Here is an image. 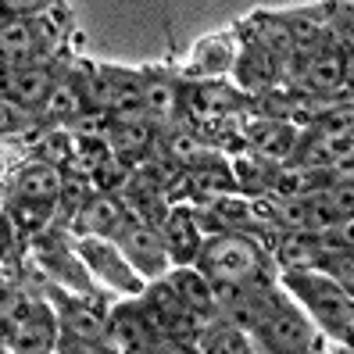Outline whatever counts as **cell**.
Returning a JSON list of instances; mask_svg holds the SVG:
<instances>
[{
    "mask_svg": "<svg viewBox=\"0 0 354 354\" xmlns=\"http://www.w3.org/2000/svg\"><path fill=\"white\" fill-rule=\"evenodd\" d=\"M279 283L311 315V322L319 326L322 337L351 347V340H354V294H347L322 268H283Z\"/></svg>",
    "mask_w": 354,
    "mask_h": 354,
    "instance_id": "obj_1",
    "label": "cell"
},
{
    "mask_svg": "<svg viewBox=\"0 0 354 354\" xmlns=\"http://www.w3.org/2000/svg\"><path fill=\"white\" fill-rule=\"evenodd\" d=\"M215 286H240V283H261L268 276V251L243 229H225V233L204 236V247L194 261Z\"/></svg>",
    "mask_w": 354,
    "mask_h": 354,
    "instance_id": "obj_2",
    "label": "cell"
},
{
    "mask_svg": "<svg viewBox=\"0 0 354 354\" xmlns=\"http://www.w3.org/2000/svg\"><path fill=\"white\" fill-rule=\"evenodd\" d=\"M319 340H322L319 326L311 322V315L286 290L279 294L276 308L268 311V319L254 329L258 351H268V354H308V351H319Z\"/></svg>",
    "mask_w": 354,
    "mask_h": 354,
    "instance_id": "obj_3",
    "label": "cell"
},
{
    "mask_svg": "<svg viewBox=\"0 0 354 354\" xmlns=\"http://www.w3.org/2000/svg\"><path fill=\"white\" fill-rule=\"evenodd\" d=\"M57 47V29L47 15L39 18H15L4 15L0 26V54H4V72L11 68H29L39 61H50Z\"/></svg>",
    "mask_w": 354,
    "mask_h": 354,
    "instance_id": "obj_4",
    "label": "cell"
},
{
    "mask_svg": "<svg viewBox=\"0 0 354 354\" xmlns=\"http://www.w3.org/2000/svg\"><path fill=\"white\" fill-rule=\"evenodd\" d=\"M118 243V251L129 258V265L136 268V272L143 279H161V276H169V251H165V240H161V229L154 222H143V218H133L126 215L122 218V225L115 229V236Z\"/></svg>",
    "mask_w": 354,
    "mask_h": 354,
    "instance_id": "obj_5",
    "label": "cell"
},
{
    "mask_svg": "<svg viewBox=\"0 0 354 354\" xmlns=\"http://www.w3.org/2000/svg\"><path fill=\"white\" fill-rule=\"evenodd\" d=\"M79 258L100 286L122 290V294H129V297H136L140 290L147 286V279L129 265V258L118 251V243L111 236H86L79 243Z\"/></svg>",
    "mask_w": 354,
    "mask_h": 354,
    "instance_id": "obj_6",
    "label": "cell"
},
{
    "mask_svg": "<svg viewBox=\"0 0 354 354\" xmlns=\"http://www.w3.org/2000/svg\"><path fill=\"white\" fill-rule=\"evenodd\" d=\"M108 340L115 344V351L126 354H154L165 351V337L158 333V326L151 322V315L143 311L140 294L122 301L108 311Z\"/></svg>",
    "mask_w": 354,
    "mask_h": 354,
    "instance_id": "obj_7",
    "label": "cell"
},
{
    "mask_svg": "<svg viewBox=\"0 0 354 354\" xmlns=\"http://www.w3.org/2000/svg\"><path fill=\"white\" fill-rule=\"evenodd\" d=\"M301 126L272 115H247L243 118V147H251L272 165H290L301 147Z\"/></svg>",
    "mask_w": 354,
    "mask_h": 354,
    "instance_id": "obj_8",
    "label": "cell"
},
{
    "mask_svg": "<svg viewBox=\"0 0 354 354\" xmlns=\"http://www.w3.org/2000/svg\"><path fill=\"white\" fill-rule=\"evenodd\" d=\"M240 36V32H236ZM233 82L236 86L258 100L265 97L268 90L283 86V61L276 54L261 50L258 44H247V39H240V54H236V65H233Z\"/></svg>",
    "mask_w": 354,
    "mask_h": 354,
    "instance_id": "obj_9",
    "label": "cell"
},
{
    "mask_svg": "<svg viewBox=\"0 0 354 354\" xmlns=\"http://www.w3.org/2000/svg\"><path fill=\"white\" fill-rule=\"evenodd\" d=\"M65 186V169L47 158H26L18 169L11 172V197L15 201H32V204H54Z\"/></svg>",
    "mask_w": 354,
    "mask_h": 354,
    "instance_id": "obj_10",
    "label": "cell"
},
{
    "mask_svg": "<svg viewBox=\"0 0 354 354\" xmlns=\"http://www.w3.org/2000/svg\"><path fill=\"white\" fill-rule=\"evenodd\" d=\"M161 229V240H165V251H169L172 268L176 265H194L201 247H204V229L194 215V207H169V215L158 222Z\"/></svg>",
    "mask_w": 354,
    "mask_h": 354,
    "instance_id": "obj_11",
    "label": "cell"
},
{
    "mask_svg": "<svg viewBox=\"0 0 354 354\" xmlns=\"http://www.w3.org/2000/svg\"><path fill=\"white\" fill-rule=\"evenodd\" d=\"M236 54H240L236 32H212L190 50V61H186L183 75L186 79H222L233 72Z\"/></svg>",
    "mask_w": 354,
    "mask_h": 354,
    "instance_id": "obj_12",
    "label": "cell"
},
{
    "mask_svg": "<svg viewBox=\"0 0 354 354\" xmlns=\"http://www.w3.org/2000/svg\"><path fill=\"white\" fill-rule=\"evenodd\" d=\"M57 68L50 61H39V65H29V68H11L4 72V100L18 104V108H29V111H44V104L57 82Z\"/></svg>",
    "mask_w": 354,
    "mask_h": 354,
    "instance_id": "obj_13",
    "label": "cell"
},
{
    "mask_svg": "<svg viewBox=\"0 0 354 354\" xmlns=\"http://www.w3.org/2000/svg\"><path fill=\"white\" fill-rule=\"evenodd\" d=\"M129 212H126V204H122V197L118 194H111V190H97L86 197V204L75 212V218H72V233L75 236H115V229L122 225V218H126Z\"/></svg>",
    "mask_w": 354,
    "mask_h": 354,
    "instance_id": "obj_14",
    "label": "cell"
},
{
    "mask_svg": "<svg viewBox=\"0 0 354 354\" xmlns=\"http://www.w3.org/2000/svg\"><path fill=\"white\" fill-rule=\"evenodd\" d=\"M143 104H147V118L158 129H172L186 118V111H183V82L165 75V72H143Z\"/></svg>",
    "mask_w": 354,
    "mask_h": 354,
    "instance_id": "obj_15",
    "label": "cell"
},
{
    "mask_svg": "<svg viewBox=\"0 0 354 354\" xmlns=\"http://www.w3.org/2000/svg\"><path fill=\"white\" fill-rule=\"evenodd\" d=\"M236 32H240V39H247V44H258L261 50L276 54L279 61L297 50L294 32H290V22H286L283 11H272V15H268V11H254L251 18L236 22Z\"/></svg>",
    "mask_w": 354,
    "mask_h": 354,
    "instance_id": "obj_16",
    "label": "cell"
},
{
    "mask_svg": "<svg viewBox=\"0 0 354 354\" xmlns=\"http://www.w3.org/2000/svg\"><path fill=\"white\" fill-rule=\"evenodd\" d=\"M57 340H61V319H57V311L44 301L26 322H18V326L8 333L4 347H8V351L39 354V351H57Z\"/></svg>",
    "mask_w": 354,
    "mask_h": 354,
    "instance_id": "obj_17",
    "label": "cell"
},
{
    "mask_svg": "<svg viewBox=\"0 0 354 354\" xmlns=\"http://www.w3.org/2000/svg\"><path fill=\"white\" fill-rule=\"evenodd\" d=\"M169 279L176 286V294L183 297V304L194 311V315H204V319H222L218 311V286L207 279L197 265H176L169 268Z\"/></svg>",
    "mask_w": 354,
    "mask_h": 354,
    "instance_id": "obj_18",
    "label": "cell"
},
{
    "mask_svg": "<svg viewBox=\"0 0 354 354\" xmlns=\"http://www.w3.org/2000/svg\"><path fill=\"white\" fill-rule=\"evenodd\" d=\"M301 86L311 90L315 97H322V100H333V97L344 93V47L337 39H329V44H322L311 54Z\"/></svg>",
    "mask_w": 354,
    "mask_h": 354,
    "instance_id": "obj_19",
    "label": "cell"
},
{
    "mask_svg": "<svg viewBox=\"0 0 354 354\" xmlns=\"http://www.w3.org/2000/svg\"><path fill=\"white\" fill-rule=\"evenodd\" d=\"M57 319L61 340H108V315H100V308H93L90 301L57 297Z\"/></svg>",
    "mask_w": 354,
    "mask_h": 354,
    "instance_id": "obj_20",
    "label": "cell"
},
{
    "mask_svg": "<svg viewBox=\"0 0 354 354\" xmlns=\"http://www.w3.org/2000/svg\"><path fill=\"white\" fill-rule=\"evenodd\" d=\"M111 151L122 158V161H143L158 151L161 143V129L154 126L151 118H136V122H115V129L108 136Z\"/></svg>",
    "mask_w": 354,
    "mask_h": 354,
    "instance_id": "obj_21",
    "label": "cell"
},
{
    "mask_svg": "<svg viewBox=\"0 0 354 354\" xmlns=\"http://www.w3.org/2000/svg\"><path fill=\"white\" fill-rule=\"evenodd\" d=\"M322 251H326V240L319 233H308V229H283L272 247L279 268H315Z\"/></svg>",
    "mask_w": 354,
    "mask_h": 354,
    "instance_id": "obj_22",
    "label": "cell"
},
{
    "mask_svg": "<svg viewBox=\"0 0 354 354\" xmlns=\"http://www.w3.org/2000/svg\"><path fill=\"white\" fill-rule=\"evenodd\" d=\"M197 351H212V354H251V351H258V344H254V337L247 329L225 322V319H215L212 326L201 333Z\"/></svg>",
    "mask_w": 354,
    "mask_h": 354,
    "instance_id": "obj_23",
    "label": "cell"
},
{
    "mask_svg": "<svg viewBox=\"0 0 354 354\" xmlns=\"http://www.w3.org/2000/svg\"><path fill=\"white\" fill-rule=\"evenodd\" d=\"M68 129H72L75 140H108L111 129H115V115L104 111V108H86L68 122Z\"/></svg>",
    "mask_w": 354,
    "mask_h": 354,
    "instance_id": "obj_24",
    "label": "cell"
},
{
    "mask_svg": "<svg viewBox=\"0 0 354 354\" xmlns=\"http://www.w3.org/2000/svg\"><path fill=\"white\" fill-rule=\"evenodd\" d=\"M315 268L329 272L333 279L347 290V294H354V247H329L326 243V251H322V258H319Z\"/></svg>",
    "mask_w": 354,
    "mask_h": 354,
    "instance_id": "obj_25",
    "label": "cell"
},
{
    "mask_svg": "<svg viewBox=\"0 0 354 354\" xmlns=\"http://www.w3.org/2000/svg\"><path fill=\"white\" fill-rule=\"evenodd\" d=\"M315 126L340 133V136H354V97H333Z\"/></svg>",
    "mask_w": 354,
    "mask_h": 354,
    "instance_id": "obj_26",
    "label": "cell"
},
{
    "mask_svg": "<svg viewBox=\"0 0 354 354\" xmlns=\"http://www.w3.org/2000/svg\"><path fill=\"white\" fill-rule=\"evenodd\" d=\"M4 4V15H15V18H39L54 8V0H0Z\"/></svg>",
    "mask_w": 354,
    "mask_h": 354,
    "instance_id": "obj_27",
    "label": "cell"
},
{
    "mask_svg": "<svg viewBox=\"0 0 354 354\" xmlns=\"http://www.w3.org/2000/svg\"><path fill=\"white\" fill-rule=\"evenodd\" d=\"M340 97H354V47H344V93Z\"/></svg>",
    "mask_w": 354,
    "mask_h": 354,
    "instance_id": "obj_28",
    "label": "cell"
},
{
    "mask_svg": "<svg viewBox=\"0 0 354 354\" xmlns=\"http://www.w3.org/2000/svg\"><path fill=\"white\" fill-rule=\"evenodd\" d=\"M351 347H354V340H351Z\"/></svg>",
    "mask_w": 354,
    "mask_h": 354,
    "instance_id": "obj_29",
    "label": "cell"
}]
</instances>
